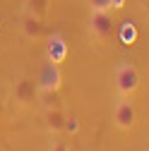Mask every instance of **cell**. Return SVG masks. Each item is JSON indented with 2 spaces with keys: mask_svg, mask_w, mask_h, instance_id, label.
Returning <instances> with one entry per match:
<instances>
[{
  "mask_svg": "<svg viewBox=\"0 0 149 151\" xmlns=\"http://www.w3.org/2000/svg\"><path fill=\"white\" fill-rule=\"evenodd\" d=\"M41 93H43V106H46V110H48V108H60L58 91H41Z\"/></svg>",
  "mask_w": 149,
  "mask_h": 151,
  "instance_id": "cell-11",
  "label": "cell"
},
{
  "mask_svg": "<svg viewBox=\"0 0 149 151\" xmlns=\"http://www.w3.org/2000/svg\"><path fill=\"white\" fill-rule=\"evenodd\" d=\"M65 132H80V122H77V118H67V122H65Z\"/></svg>",
  "mask_w": 149,
  "mask_h": 151,
  "instance_id": "cell-13",
  "label": "cell"
},
{
  "mask_svg": "<svg viewBox=\"0 0 149 151\" xmlns=\"http://www.w3.org/2000/svg\"><path fill=\"white\" fill-rule=\"evenodd\" d=\"M27 10H29V14L43 17L48 10V0H27Z\"/></svg>",
  "mask_w": 149,
  "mask_h": 151,
  "instance_id": "cell-9",
  "label": "cell"
},
{
  "mask_svg": "<svg viewBox=\"0 0 149 151\" xmlns=\"http://www.w3.org/2000/svg\"><path fill=\"white\" fill-rule=\"evenodd\" d=\"M36 84H39V91H58L63 84V72L60 65H55L51 60H46L39 67V74H36Z\"/></svg>",
  "mask_w": 149,
  "mask_h": 151,
  "instance_id": "cell-3",
  "label": "cell"
},
{
  "mask_svg": "<svg viewBox=\"0 0 149 151\" xmlns=\"http://www.w3.org/2000/svg\"><path fill=\"white\" fill-rule=\"evenodd\" d=\"M36 96H39V84H36V79H31V77H20V79L14 82V86H12V99L20 103V106L34 103Z\"/></svg>",
  "mask_w": 149,
  "mask_h": 151,
  "instance_id": "cell-4",
  "label": "cell"
},
{
  "mask_svg": "<svg viewBox=\"0 0 149 151\" xmlns=\"http://www.w3.org/2000/svg\"><path fill=\"white\" fill-rule=\"evenodd\" d=\"M46 53H48V60L51 63H55V65H60L65 58H67V43H65V39L63 36H51L48 39V46H46Z\"/></svg>",
  "mask_w": 149,
  "mask_h": 151,
  "instance_id": "cell-6",
  "label": "cell"
},
{
  "mask_svg": "<svg viewBox=\"0 0 149 151\" xmlns=\"http://www.w3.org/2000/svg\"><path fill=\"white\" fill-rule=\"evenodd\" d=\"M65 122H67V118L63 115L60 108H48L46 110V127L51 132H63L65 129Z\"/></svg>",
  "mask_w": 149,
  "mask_h": 151,
  "instance_id": "cell-8",
  "label": "cell"
},
{
  "mask_svg": "<svg viewBox=\"0 0 149 151\" xmlns=\"http://www.w3.org/2000/svg\"><path fill=\"white\" fill-rule=\"evenodd\" d=\"M3 113H5V103H3V96H0V118H3Z\"/></svg>",
  "mask_w": 149,
  "mask_h": 151,
  "instance_id": "cell-16",
  "label": "cell"
},
{
  "mask_svg": "<svg viewBox=\"0 0 149 151\" xmlns=\"http://www.w3.org/2000/svg\"><path fill=\"white\" fill-rule=\"evenodd\" d=\"M91 12L94 10H111V0H89Z\"/></svg>",
  "mask_w": 149,
  "mask_h": 151,
  "instance_id": "cell-12",
  "label": "cell"
},
{
  "mask_svg": "<svg viewBox=\"0 0 149 151\" xmlns=\"http://www.w3.org/2000/svg\"><path fill=\"white\" fill-rule=\"evenodd\" d=\"M120 39H123L125 43H132V41L137 39V29H135L132 22H123V34H120Z\"/></svg>",
  "mask_w": 149,
  "mask_h": 151,
  "instance_id": "cell-10",
  "label": "cell"
},
{
  "mask_svg": "<svg viewBox=\"0 0 149 151\" xmlns=\"http://www.w3.org/2000/svg\"><path fill=\"white\" fill-rule=\"evenodd\" d=\"M116 86L123 96H132L140 89V72L132 63H120L116 67Z\"/></svg>",
  "mask_w": 149,
  "mask_h": 151,
  "instance_id": "cell-2",
  "label": "cell"
},
{
  "mask_svg": "<svg viewBox=\"0 0 149 151\" xmlns=\"http://www.w3.org/2000/svg\"><path fill=\"white\" fill-rule=\"evenodd\" d=\"M116 31V19L111 10H94L89 17V34L96 41H108Z\"/></svg>",
  "mask_w": 149,
  "mask_h": 151,
  "instance_id": "cell-1",
  "label": "cell"
},
{
  "mask_svg": "<svg viewBox=\"0 0 149 151\" xmlns=\"http://www.w3.org/2000/svg\"><path fill=\"white\" fill-rule=\"evenodd\" d=\"M22 29H24V34L29 36V39H41V36L46 34L43 17H36V14H29V12H27L24 22H22Z\"/></svg>",
  "mask_w": 149,
  "mask_h": 151,
  "instance_id": "cell-7",
  "label": "cell"
},
{
  "mask_svg": "<svg viewBox=\"0 0 149 151\" xmlns=\"http://www.w3.org/2000/svg\"><path fill=\"white\" fill-rule=\"evenodd\" d=\"M113 120H116V125L120 129H132L135 127V120H137V110H135L132 101H127V99L118 101V106L113 110Z\"/></svg>",
  "mask_w": 149,
  "mask_h": 151,
  "instance_id": "cell-5",
  "label": "cell"
},
{
  "mask_svg": "<svg viewBox=\"0 0 149 151\" xmlns=\"http://www.w3.org/2000/svg\"><path fill=\"white\" fill-rule=\"evenodd\" d=\"M51 151H67V146H65V142H53Z\"/></svg>",
  "mask_w": 149,
  "mask_h": 151,
  "instance_id": "cell-14",
  "label": "cell"
},
{
  "mask_svg": "<svg viewBox=\"0 0 149 151\" xmlns=\"http://www.w3.org/2000/svg\"><path fill=\"white\" fill-rule=\"evenodd\" d=\"M125 7V0H111V10H123Z\"/></svg>",
  "mask_w": 149,
  "mask_h": 151,
  "instance_id": "cell-15",
  "label": "cell"
}]
</instances>
